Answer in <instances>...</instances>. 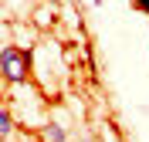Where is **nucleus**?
<instances>
[{
	"instance_id": "4",
	"label": "nucleus",
	"mask_w": 149,
	"mask_h": 142,
	"mask_svg": "<svg viewBox=\"0 0 149 142\" xmlns=\"http://www.w3.org/2000/svg\"><path fill=\"white\" fill-rule=\"evenodd\" d=\"M132 3H136V7H139L142 14H146V17H149V0H132Z\"/></svg>"
},
{
	"instance_id": "6",
	"label": "nucleus",
	"mask_w": 149,
	"mask_h": 142,
	"mask_svg": "<svg viewBox=\"0 0 149 142\" xmlns=\"http://www.w3.org/2000/svg\"><path fill=\"white\" fill-rule=\"evenodd\" d=\"M122 142H125V139H122Z\"/></svg>"
},
{
	"instance_id": "1",
	"label": "nucleus",
	"mask_w": 149,
	"mask_h": 142,
	"mask_svg": "<svg viewBox=\"0 0 149 142\" xmlns=\"http://www.w3.org/2000/svg\"><path fill=\"white\" fill-rule=\"evenodd\" d=\"M0 71H3V81H7V85L27 81L31 78V51L7 44L3 51H0Z\"/></svg>"
},
{
	"instance_id": "5",
	"label": "nucleus",
	"mask_w": 149,
	"mask_h": 142,
	"mask_svg": "<svg viewBox=\"0 0 149 142\" xmlns=\"http://www.w3.org/2000/svg\"><path fill=\"white\" fill-rule=\"evenodd\" d=\"M44 3H51V7H58V3H61V0H44Z\"/></svg>"
},
{
	"instance_id": "3",
	"label": "nucleus",
	"mask_w": 149,
	"mask_h": 142,
	"mask_svg": "<svg viewBox=\"0 0 149 142\" xmlns=\"http://www.w3.org/2000/svg\"><path fill=\"white\" fill-rule=\"evenodd\" d=\"M10 132H14V115H10V108H3L0 112V135L10 139Z\"/></svg>"
},
{
	"instance_id": "2",
	"label": "nucleus",
	"mask_w": 149,
	"mask_h": 142,
	"mask_svg": "<svg viewBox=\"0 0 149 142\" xmlns=\"http://www.w3.org/2000/svg\"><path fill=\"white\" fill-rule=\"evenodd\" d=\"M44 142H68V132L58 122H47L44 125Z\"/></svg>"
}]
</instances>
